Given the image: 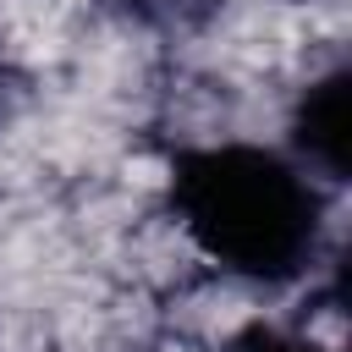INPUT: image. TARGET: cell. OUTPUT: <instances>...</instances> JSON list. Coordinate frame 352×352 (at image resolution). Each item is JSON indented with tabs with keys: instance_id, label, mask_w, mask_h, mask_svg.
I'll use <instances>...</instances> for the list:
<instances>
[{
	"instance_id": "obj_1",
	"label": "cell",
	"mask_w": 352,
	"mask_h": 352,
	"mask_svg": "<svg viewBox=\"0 0 352 352\" xmlns=\"http://www.w3.org/2000/svg\"><path fill=\"white\" fill-rule=\"evenodd\" d=\"M336 198L280 143L214 132L170 154L160 220L192 264L231 286L314 292L324 270H341Z\"/></svg>"
},
{
	"instance_id": "obj_4",
	"label": "cell",
	"mask_w": 352,
	"mask_h": 352,
	"mask_svg": "<svg viewBox=\"0 0 352 352\" xmlns=\"http://www.w3.org/2000/svg\"><path fill=\"white\" fill-rule=\"evenodd\" d=\"M6 99H11V55L0 44V116H6Z\"/></svg>"
},
{
	"instance_id": "obj_3",
	"label": "cell",
	"mask_w": 352,
	"mask_h": 352,
	"mask_svg": "<svg viewBox=\"0 0 352 352\" xmlns=\"http://www.w3.org/2000/svg\"><path fill=\"white\" fill-rule=\"evenodd\" d=\"M220 352H341V336H324L314 319H242L226 330Z\"/></svg>"
},
{
	"instance_id": "obj_2",
	"label": "cell",
	"mask_w": 352,
	"mask_h": 352,
	"mask_svg": "<svg viewBox=\"0 0 352 352\" xmlns=\"http://www.w3.org/2000/svg\"><path fill=\"white\" fill-rule=\"evenodd\" d=\"M280 148L330 192L346 187V148H352V72L341 55L308 60V72L292 82L280 110Z\"/></svg>"
}]
</instances>
